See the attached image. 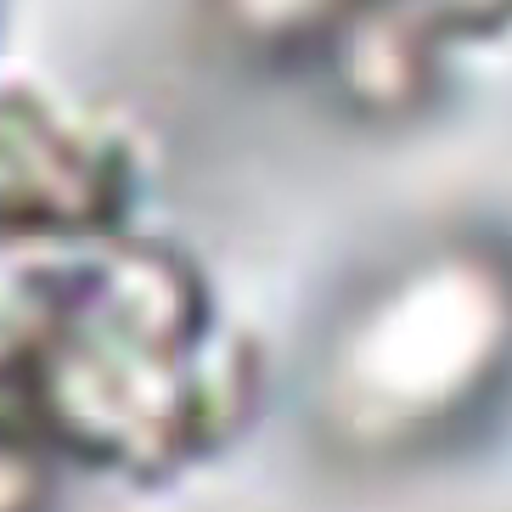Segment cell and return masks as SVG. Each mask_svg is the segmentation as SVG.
Here are the masks:
<instances>
[{
  "label": "cell",
  "instance_id": "cell-1",
  "mask_svg": "<svg viewBox=\"0 0 512 512\" xmlns=\"http://www.w3.org/2000/svg\"><path fill=\"white\" fill-rule=\"evenodd\" d=\"M124 152L29 91H0V220L96 226L119 203Z\"/></svg>",
  "mask_w": 512,
  "mask_h": 512
},
{
  "label": "cell",
  "instance_id": "cell-2",
  "mask_svg": "<svg viewBox=\"0 0 512 512\" xmlns=\"http://www.w3.org/2000/svg\"><path fill=\"white\" fill-rule=\"evenodd\" d=\"M214 23L242 51L271 62H332L349 29L361 23L366 0H209Z\"/></svg>",
  "mask_w": 512,
  "mask_h": 512
}]
</instances>
